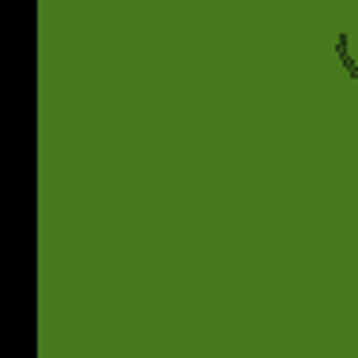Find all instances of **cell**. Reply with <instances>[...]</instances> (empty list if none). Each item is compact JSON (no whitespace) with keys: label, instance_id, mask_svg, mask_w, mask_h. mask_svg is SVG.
I'll use <instances>...</instances> for the list:
<instances>
[{"label":"cell","instance_id":"obj_1","mask_svg":"<svg viewBox=\"0 0 358 358\" xmlns=\"http://www.w3.org/2000/svg\"><path fill=\"white\" fill-rule=\"evenodd\" d=\"M332 52H336V60H340V67L347 71V78H351V83H358V64H355V56H351V30H340V34H336Z\"/></svg>","mask_w":358,"mask_h":358}]
</instances>
